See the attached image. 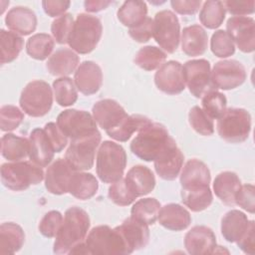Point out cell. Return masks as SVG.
<instances>
[{"instance_id": "27", "label": "cell", "mask_w": 255, "mask_h": 255, "mask_svg": "<svg viewBox=\"0 0 255 255\" xmlns=\"http://www.w3.org/2000/svg\"><path fill=\"white\" fill-rule=\"evenodd\" d=\"M241 187V180L235 172L223 171L213 181L215 195L226 205H235V196Z\"/></svg>"}, {"instance_id": "16", "label": "cell", "mask_w": 255, "mask_h": 255, "mask_svg": "<svg viewBox=\"0 0 255 255\" xmlns=\"http://www.w3.org/2000/svg\"><path fill=\"white\" fill-rule=\"evenodd\" d=\"M184 156L172 138L154 159V169L164 180H174L182 167Z\"/></svg>"}, {"instance_id": "32", "label": "cell", "mask_w": 255, "mask_h": 255, "mask_svg": "<svg viewBox=\"0 0 255 255\" xmlns=\"http://www.w3.org/2000/svg\"><path fill=\"white\" fill-rule=\"evenodd\" d=\"M25 242V233L22 227L14 222H5L0 226V253L14 254L19 251Z\"/></svg>"}, {"instance_id": "26", "label": "cell", "mask_w": 255, "mask_h": 255, "mask_svg": "<svg viewBox=\"0 0 255 255\" xmlns=\"http://www.w3.org/2000/svg\"><path fill=\"white\" fill-rule=\"evenodd\" d=\"M208 44V37L205 30L197 25L185 27L181 34V49L190 57L200 56L205 53Z\"/></svg>"}, {"instance_id": "12", "label": "cell", "mask_w": 255, "mask_h": 255, "mask_svg": "<svg viewBox=\"0 0 255 255\" xmlns=\"http://www.w3.org/2000/svg\"><path fill=\"white\" fill-rule=\"evenodd\" d=\"M184 82L195 98H202L207 92L216 90L211 84L210 63L205 59L190 60L183 66Z\"/></svg>"}, {"instance_id": "44", "label": "cell", "mask_w": 255, "mask_h": 255, "mask_svg": "<svg viewBox=\"0 0 255 255\" xmlns=\"http://www.w3.org/2000/svg\"><path fill=\"white\" fill-rule=\"evenodd\" d=\"M188 121L191 128L199 134L209 136L214 132L212 119L198 106H194L188 114Z\"/></svg>"}, {"instance_id": "19", "label": "cell", "mask_w": 255, "mask_h": 255, "mask_svg": "<svg viewBox=\"0 0 255 255\" xmlns=\"http://www.w3.org/2000/svg\"><path fill=\"white\" fill-rule=\"evenodd\" d=\"M184 247L192 255L212 254L216 248L215 234L207 226H194L184 237Z\"/></svg>"}, {"instance_id": "7", "label": "cell", "mask_w": 255, "mask_h": 255, "mask_svg": "<svg viewBox=\"0 0 255 255\" xmlns=\"http://www.w3.org/2000/svg\"><path fill=\"white\" fill-rule=\"evenodd\" d=\"M89 254H130L117 228L112 229L108 225L94 227L85 239Z\"/></svg>"}, {"instance_id": "39", "label": "cell", "mask_w": 255, "mask_h": 255, "mask_svg": "<svg viewBox=\"0 0 255 255\" xmlns=\"http://www.w3.org/2000/svg\"><path fill=\"white\" fill-rule=\"evenodd\" d=\"M165 60L166 54L161 49L154 46H145L137 51L133 62L145 71H153L159 68Z\"/></svg>"}, {"instance_id": "3", "label": "cell", "mask_w": 255, "mask_h": 255, "mask_svg": "<svg viewBox=\"0 0 255 255\" xmlns=\"http://www.w3.org/2000/svg\"><path fill=\"white\" fill-rule=\"evenodd\" d=\"M127 165V153L122 145L111 140L101 143L96 170L99 178L105 183H114L123 178Z\"/></svg>"}, {"instance_id": "50", "label": "cell", "mask_w": 255, "mask_h": 255, "mask_svg": "<svg viewBox=\"0 0 255 255\" xmlns=\"http://www.w3.org/2000/svg\"><path fill=\"white\" fill-rule=\"evenodd\" d=\"M235 204L249 213L255 211V188L253 184L241 185L235 196Z\"/></svg>"}, {"instance_id": "8", "label": "cell", "mask_w": 255, "mask_h": 255, "mask_svg": "<svg viewBox=\"0 0 255 255\" xmlns=\"http://www.w3.org/2000/svg\"><path fill=\"white\" fill-rule=\"evenodd\" d=\"M19 103L23 112L28 116L43 117L50 112L53 105L52 89L44 81H32L23 89Z\"/></svg>"}, {"instance_id": "21", "label": "cell", "mask_w": 255, "mask_h": 255, "mask_svg": "<svg viewBox=\"0 0 255 255\" xmlns=\"http://www.w3.org/2000/svg\"><path fill=\"white\" fill-rule=\"evenodd\" d=\"M116 228L122 235L130 253L144 248L149 241L148 225L131 216Z\"/></svg>"}, {"instance_id": "31", "label": "cell", "mask_w": 255, "mask_h": 255, "mask_svg": "<svg viewBox=\"0 0 255 255\" xmlns=\"http://www.w3.org/2000/svg\"><path fill=\"white\" fill-rule=\"evenodd\" d=\"M181 200L191 211L199 212L210 206L213 195L209 185H195L181 188Z\"/></svg>"}, {"instance_id": "15", "label": "cell", "mask_w": 255, "mask_h": 255, "mask_svg": "<svg viewBox=\"0 0 255 255\" xmlns=\"http://www.w3.org/2000/svg\"><path fill=\"white\" fill-rule=\"evenodd\" d=\"M157 89L167 95L180 94L185 89L182 65L177 61H168L162 64L154 75Z\"/></svg>"}, {"instance_id": "28", "label": "cell", "mask_w": 255, "mask_h": 255, "mask_svg": "<svg viewBox=\"0 0 255 255\" xmlns=\"http://www.w3.org/2000/svg\"><path fill=\"white\" fill-rule=\"evenodd\" d=\"M125 179L137 197L148 194L155 186V177L152 171L140 164L132 166L128 171Z\"/></svg>"}, {"instance_id": "47", "label": "cell", "mask_w": 255, "mask_h": 255, "mask_svg": "<svg viewBox=\"0 0 255 255\" xmlns=\"http://www.w3.org/2000/svg\"><path fill=\"white\" fill-rule=\"evenodd\" d=\"M74 25L73 16L70 13H66L56 18L51 25V32L58 44H66L69 41Z\"/></svg>"}, {"instance_id": "2", "label": "cell", "mask_w": 255, "mask_h": 255, "mask_svg": "<svg viewBox=\"0 0 255 255\" xmlns=\"http://www.w3.org/2000/svg\"><path fill=\"white\" fill-rule=\"evenodd\" d=\"M172 137L158 123H150L140 130L130 142L131 152L144 161H154Z\"/></svg>"}, {"instance_id": "33", "label": "cell", "mask_w": 255, "mask_h": 255, "mask_svg": "<svg viewBox=\"0 0 255 255\" xmlns=\"http://www.w3.org/2000/svg\"><path fill=\"white\" fill-rule=\"evenodd\" d=\"M99 189L97 178L92 174L84 171H75L69 186V193L74 197L87 200L92 198Z\"/></svg>"}, {"instance_id": "11", "label": "cell", "mask_w": 255, "mask_h": 255, "mask_svg": "<svg viewBox=\"0 0 255 255\" xmlns=\"http://www.w3.org/2000/svg\"><path fill=\"white\" fill-rule=\"evenodd\" d=\"M57 125L71 140L85 137L98 131L94 117L86 111L75 109L62 112L57 118Z\"/></svg>"}, {"instance_id": "36", "label": "cell", "mask_w": 255, "mask_h": 255, "mask_svg": "<svg viewBox=\"0 0 255 255\" xmlns=\"http://www.w3.org/2000/svg\"><path fill=\"white\" fill-rule=\"evenodd\" d=\"M1 153L10 161H20L29 155V139L6 133L1 138Z\"/></svg>"}, {"instance_id": "55", "label": "cell", "mask_w": 255, "mask_h": 255, "mask_svg": "<svg viewBox=\"0 0 255 255\" xmlns=\"http://www.w3.org/2000/svg\"><path fill=\"white\" fill-rule=\"evenodd\" d=\"M171 7L175 12L181 15H193L195 14L200 6L201 1L199 0H172L170 1Z\"/></svg>"}, {"instance_id": "43", "label": "cell", "mask_w": 255, "mask_h": 255, "mask_svg": "<svg viewBox=\"0 0 255 255\" xmlns=\"http://www.w3.org/2000/svg\"><path fill=\"white\" fill-rule=\"evenodd\" d=\"M201 105L202 110L211 119H219L226 111L227 100L222 93L212 90L202 97Z\"/></svg>"}, {"instance_id": "5", "label": "cell", "mask_w": 255, "mask_h": 255, "mask_svg": "<svg viewBox=\"0 0 255 255\" xmlns=\"http://www.w3.org/2000/svg\"><path fill=\"white\" fill-rule=\"evenodd\" d=\"M41 166L32 161H13L1 166V181L5 187L14 191H22L36 185L44 179Z\"/></svg>"}, {"instance_id": "42", "label": "cell", "mask_w": 255, "mask_h": 255, "mask_svg": "<svg viewBox=\"0 0 255 255\" xmlns=\"http://www.w3.org/2000/svg\"><path fill=\"white\" fill-rule=\"evenodd\" d=\"M53 89L57 104L61 107H69L78 100L77 87L69 77H61L54 81Z\"/></svg>"}, {"instance_id": "13", "label": "cell", "mask_w": 255, "mask_h": 255, "mask_svg": "<svg viewBox=\"0 0 255 255\" xmlns=\"http://www.w3.org/2000/svg\"><path fill=\"white\" fill-rule=\"evenodd\" d=\"M211 84L217 90H232L241 86L246 80L245 67L236 60L217 62L211 71Z\"/></svg>"}, {"instance_id": "17", "label": "cell", "mask_w": 255, "mask_h": 255, "mask_svg": "<svg viewBox=\"0 0 255 255\" xmlns=\"http://www.w3.org/2000/svg\"><path fill=\"white\" fill-rule=\"evenodd\" d=\"M74 170L64 158H58L48 168L45 173V186L47 190L56 195L69 192V186Z\"/></svg>"}, {"instance_id": "34", "label": "cell", "mask_w": 255, "mask_h": 255, "mask_svg": "<svg viewBox=\"0 0 255 255\" xmlns=\"http://www.w3.org/2000/svg\"><path fill=\"white\" fill-rule=\"evenodd\" d=\"M147 6L143 1L128 0L123 3L118 10L119 21L129 29L136 27L147 17Z\"/></svg>"}, {"instance_id": "29", "label": "cell", "mask_w": 255, "mask_h": 255, "mask_svg": "<svg viewBox=\"0 0 255 255\" xmlns=\"http://www.w3.org/2000/svg\"><path fill=\"white\" fill-rule=\"evenodd\" d=\"M250 224L247 215L240 210L228 211L221 220V234L228 242H236L247 230Z\"/></svg>"}, {"instance_id": "53", "label": "cell", "mask_w": 255, "mask_h": 255, "mask_svg": "<svg viewBox=\"0 0 255 255\" xmlns=\"http://www.w3.org/2000/svg\"><path fill=\"white\" fill-rule=\"evenodd\" d=\"M223 5L225 10H227L231 15L243 16L252 14L255 10V2L253 0L250 1H233L227 0L223 1Z\"/></svg>"}, {"instance_id": "54", "label": "cell", "mask_w": 255, "mask_h": 255, "mask_svg": "<svg viewBox=\"0 0 255 255\" xmlns=\"http://www.w3.org/2000/svg\"><path fill=\"white\" fill-rule=\"evenodd\" d=\"M254 238H255V224L254 221L251 220L247 230L244 234L236 241L237 246L246 254L253 255L254 254Z\"/></svg>"}, {"instance_id": "23", "label": "cell", "mask_w": 255, "mask_h": 255, "mask_svg": "<svg viewBox=\"0 0 255 255\" xmlns=\"http://www.w3.org/2000/svg\"><path fill=\"white\" fill-rule=\"evenodd\" d=\"M5 24L14 33L27 36L36 30L37 16L31 9L17 6L8 11Z\"/></svg>"}, {"instance_id": "37", "label": "cell", "mask_w": 255, "mask_h": 255, "mask_svg": "<svg viewBox=\"0 0 255 255\" xmlns=\"http://www.w3.org/2000/svg\"><path fill=\"white\" fill-rule=\"evenodd\" d=\"M24 40L18 34L1 30L0 31V46H1V64L11 63L16 60L23 49Z\"/></svg>"}, {"instance_id": "20", "label": "cell", "mask_w": 255, "mask_h": 255, "mask_svg": "<svg viewBox=\"0 0 255 255\" xmlns=\"http://www.w3.org/2000/svg\"><path fill=\"white\" fill-rule=\"evenodd\" d=\"M74 83L82 94L86 96L96 94L103 84L101 67L93 61H84L75 72Z\"/></svg>"}, {"instance_id": "56", "label": "cell", "mask_w": 255, "mask_h": 255, "mask_svg": "<svg viewBox=\"0 0 255 255\" xmlns=\"http://www.w3.org/2000/svg\"><path fill=\"white\" fill-rule=\"evenodd\" d=\"M70 5H71L70 1H60V0L42 1L43 9L45 13L50 17H57V16L60 17L64 15V13L68 10Z\"/></svg>"}, {"instance_id": "48", "label": "cell", "mask_w": 255, "mask_h": 255, "mask_svg": "<svg viewBox=\"0 0 255 255\" xmlns=\"http://www.w3.org/2000/svg\"><path fill=\"white\" fill-rule=\"evenodd\" d=\"M23 120L24 114L15 106H3L0 110V126L3 131L14 130L20 126Z\"/></svg>"}, {"instance_id": "38", "label": "cell", "mask_w": 255, "mask_h": 255, "mask_svg": "<svg viewBox=\"0 0 255 255\" xmlns=\"http://www.w3.org/2000/svg\"><path fill=\"white\" fill-rule=\"evenodd\" d=\"M160 207L159 201H157L155 198H142L137 200L132 205L130 216L146 223L147 225H152L158 218Z\"/></svg>"}, {"instance_id": "45", "label": "cell", "mask_w": 255, "mask_h": 255, "mask_svg": "<svg viewBox=\"0 0 255 255\" xmlns=\"http://www.w3.org/2000/svg\"><path fill=\"white\" fill-rule=\"evenodd\" d=\"M109 198L117 205L128 206L131 204L137 196L130 189L125 178L114 182L109 188Z\"/></svg>"}, {"instance_id": "57", "label": "cell", "mask_w": 255, "mask_h": 255, "mask_svg": "<svg viewBox=\"0 0 255 255\" xmlns=\"http://www.w3.org/2000/svg\"><path fill=\"white\" fill-rule=\"evenodd\" d=\"M111 4H112V1H103V0H87L84 3L85 9L88 12H100L106 9Z\"/></svg>"}, {"instance_id": "10", "label": "cell", "mask_w": 255, "mask_h": 255, "mask_svg": "<svg viewBox=\"0 0 255 255\" xmlns=\"http://www.w3.org/2000/svg\"><path fill=\"white\" fill-rule=\"evenodd\" d=\"M153 38L165 52L174 53L180 41V24L176 15L170 10H162L153 19Z\"/></svg>"}, {"instance_id": "41", "label": "cell", "mask_w": 255, "mask_h": 255, "mask_svg": "<svg viewBox=\"0 0 255 255\" xmlns=\"http://www.w3.org/2000/svg\"><path fill=\"white\" fill-rule=\"evenodd\" d=\"M225 18V7L222 1H205L199 13L200 23L207 29L218 28Z\"/></svg>"}, {"instance_id": "22", "label": "cell", "mask_w": 255, "mask_h": 255, "mask_svg": "<svg viewBox=\"0 0 255 255\" xmlns=\"http://www.w3.org/2000/svg\"><path fill=\"white\" fill-rule=\"evenodd\" d=\"M52 144L42 128H34L29 136V158L38 166H47L54 158Z\"/></svg>"}, {"instance_id": "24", "label": "cell", "mask_w": 255, "mask_h": 255, "mask_svg": "<svg viewBox=\"0 0 255 255\" xmlns=\"http://www.w3.org/2000/svg\"><path fill=\"white\" fill-rule=\"evenodd\" d=\"M159 224L172 231L186 229L191 223L190 213L177 203H168L160 207L158 218Z\"/></svg>"}, {"instance_id": "9", "label": "cell", "mask_w": 255, "mask_h": 255, "mask_svg": "<svg viewBox=\"0 0 255 255\" xmlns=\"http://www.w3.org/2000/svg\"><path fill=\"white\" fill-rule=\"evenodd\" d=\"M100 142L101 133L99 130L91 135L72 139L65 154L66 161L76 171L91 169Z\"/></svg>"}, {"instance_id": "18", "label": "cell", "mask_w": 255, "mask_h": 255, "mask_svg": "<svg viewBox=\"0 0 255 255\" xmlns=\"http://www.w3.org/2000/svg\"><path fill=\"white\" fill-rule=\"evenodd\" d=\"M92 112L96 123L106 131L118 127L128 116L125 109L118 102L111 99L98 101Z\"/></svg>"}, {"instance_id": "51", "label": "cell", "mask_w": 255, "mask_h": 255, "mask_svg": "<svg viewBox=\"0 0 255 255\" xmlns=\"http://www.w3.org/2000/svg\"><path fill=\"white\" fill-rule=\"evenodd\" d=\"M44 130L52 144V147L55 152H61L64 147L68 143L67 136L63 133L57 124L55 123H48L45 125Z\"/></svg>"}, {"instance_id": "35", "label": "cell", "mask_w": 255, "mask_h": 255, "mask_svg": "<svg viewBox=\"0 0 255 255\" xmlns=\"http://www.w3.org/2000/svg\"><path fill=\"white\" fill-rule=\"evenodd\" d=\"M151 121L141 115L127 116L125 120L115 128L107 130V134L118 141H127L130 138L133 132L140 130L142 128L150 124Z\"/></svg>"}, {"instance_id": "40", "label": "cell", "mask_w": 255, "mask_h": 255, "mask_svg": "<svg viewBox=\"0 0 255 255\" xmlns=\"http://www.w3.org/2000/svg\"><path fill=\"white\" fill-rule=\"evenodd\" d=\"M54 40L50 35L39 33L28 39L26 44V51L31 58L43 61L51 55L54 49Z\"/></svg>"}, {"instance_id": "6", "label": "cell", "mask_w": 255, "mask_h": 255, "mask_svg": "<svg viewBox=\"0 0 255 255\" xmlns=\"http://www.w3.org/2000/svg\"><path fill=\"white\" fill-rule=\"evenodd\" d=\"M216 128L219 136L231 143L245 141L251 130V116L240 108L226 109L224 114L217 120Z\"/></svg>"}, {"instance_id": "1", "label": "cell", "mask_w": 255, "mask_h": 255, "mask_svg": "<svg viewBox=\"0 0 255 255\" xmlns=\"http://www.w3.org/2000/svg\"><path fill=\"white\" fill-rule=\"evenodd\" d=\"M91 222L88 213L77 206L66 210L63 224L56 235L53 252L66 254L77 244L84 242L88 234Z\"/></svg>"}, {"instance_id": "25", "label": "cell", "mask_w": 255, "mask_h": 255, "mask_svg": "<svg viewBox=\"0 0 255 255\" xmlns=\"http://www.w3.org/2000/svg\"><path fill=\"white\" fill-rule=\"evenodd\" d=\"M80 58L75 51L68 48L57 50L46 64L51 75L66 77L71 75L78 68Z\"/></svg>"}, {"instance_id": "30", "label": "cell", "mask_w": 255, "mask_h": 255, "mask_svg": "<svg viewBox=\"0 0 255 255\" xmlns=\"http://www.w3.org/2000/svg\"><path fill=\"white\" fill-rule=\"evenodd\" d=\"M211 180L210 170L207 165L196 158L188 160L180 173L181 187L195 185H209Z\"/></svg>"}, {"instance_id": "46", "label": "cell", "mask_w": 255, "mask_h": 255, "mask_svg": "<svg viewBox=\"0 0 255 255\" xmlns=\"http://www.w3.org/2000/svg\"><path fill=\"white\" fill-rule=\"evenodd\" d=\"M210 49L218 58H227L235 53V45L226 31L217 30L210 41Z\"/></svg>"}, {"instance_id": "52", "label": "cell", "mask_w": 255, "mask_h": 255, "mask_svg": "<svg viewBox=\"0 0 255 255\" xmlns=\"http://www.w3.org/2000/svg\"><path fill=\"white\" fill-rule=\"evenodd\" d=\"M153 20L146 17L142 23L128 30L129 36L138 43H145L153 36Z\"/></svg>"}, {"instance_id": "4", "label": "cell", "mask_w": 255, "mask_h": 255, "mask_svg": "<svg viewBox=\"0 0 255 255\" xmlns=\"http://www.w3.org/2000/svg\"><path fill=\"white\" fill-rule=\"evenodd\" d=\"M103 27L100 19L89 14H79L74 22L68 44L79 54H89L101 40Z\"/></svg>"}, {"instance_id": "49", "label": "cell", "mask_w": 255, "mask_h": 255, "mask_svg": "<svg viewBox=\"0 0 255 255\" xmlns=\"http://www.w3.org/2000/svg\"><path fill=\"white\" fill-rule=\"evenodd\" d=\"M63 215L57 210H51L47 212L39 223L40 233L48 238L56 237L62 224H63Z\"/></svg>"}, {"instance_id": "14", "label": "cell", "mask_w": 255, "mask_h": 255, "mask_svg": "<svg viewBox=\"0 0 255 255\" xmlns=\"http://www.w3.org/2000/svg\"><path fill=\"white\" fill-rule=\"evenodd\" d=\"M227 33L243 53L255 50V21L251 17L234 16L228 19Z\"/></svg>"}]
</instances>
